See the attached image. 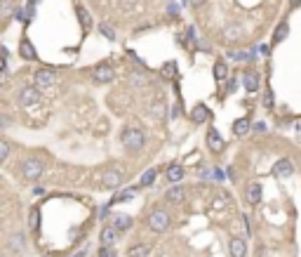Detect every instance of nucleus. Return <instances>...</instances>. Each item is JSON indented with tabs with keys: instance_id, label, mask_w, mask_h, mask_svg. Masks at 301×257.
Listing matches in <instances>:
<instances>
[{
	"instance_id": "obj_39",
	"label": "nucleus",
	"mask_w": 301,
	"mask_h": 257,
	"mask_svg": "<svg viewBox=\"0 0 301 257\" xmlns=\"http://www.w3.org/2000/svg\"><path fill=\"white\" fill-rule=\"evenodd\" d=\"M33 193H36V196H42V193H45V189H42V187H33Z\"/></svg>"
},
{
	"instance_id": "obj_26",
	"label": "nucleus",
	"mask_w": 301,
	"mask_h": 257,
	"mask_svg": "<svg viewBox=\"0 0 301 257\" xmlns=\"http://www.w3.org/2000/svg\"><path fill=\"white\" fill-rule=\"evenodd\" d=\"M17 7H19V5H14L12 0H2V19L7 21L12 14H17Z\"/></svg>"
},
{
	"instance_id": "obj_14",
	"label": "nucleus",
	"mask_w": 301,
	"mask_h": 257,
	"mask_svg": "<svg viewBox=\"0 0 301 257\" xmlns=\"http://www.w3.org/2000/svg\"><path fill=\"white\" fill-rule=\"evenodd\" d=\"M207 118H212L210 108L205 107V104H196V107H193V111H191V121L200 125V123H205Z\"/></svg>"
},
{
	"instance_id": "obj_35",
	"label": "nucleus",
	"mask_w": 301,
	"mask_h": 257,
	"mask_svg": "<svg viewBox=\"0 0 301 257\" xmlns=\"http://www.w3.org/2000/svg\"><path fill=\"white\" fill-rule=\"evenodd\" d=\"M183 5H193V7H202L205 0H183Z\"/></svg>"
},
{
	"instance_id": "obj_3",
	"label": "nucleus",
	"mask_w": 301,
	"mask_h": 257,
	"mask_svg": "<svg viewBox=\"0 0 301 257\" xmlns=\"http://www.w3.org/2000/svg\"><path fill=\"white\" fill-rule=\"evenodd\" d=\"M42 172H45V165H42L40 158H24V163H21V175H24V179L38 182L40 177H42Z\"/></svg>"
},
{
	"instance_id": "obj_22",
	"label": "nucleus",
	"mask_w": 301,
	"mask_h": 257,
	"mask_svg": "<svg viewBox=\"0 0 301 257\" xmlns=\"http://www.w3.org/2000/svg\"><path fill=\"white\" fill-rule=\"evenodd\" d=\"M76 12H78V19H80V24H82V28H90L92 26V17L90 12L82 7V5H76Z\"/></svg>"
},
{
	"instance_id": "obj_15",
	"label": "nucleus",
	"mask_w": 301,
	"mask_h": 257,
	"mask_svg": "<svg viewBox=\"0 0 301 257\" xmlns=\"http://www.w3.org/2000/svg\"><path fill=\"white\" fill-rule=\"evenodd\" d=\"M240 81H242V87H245L247 92H257V90H259V73H254V71H247Z\"/></svg>"
},
{
	"instance_id": "obj_40",
	"label": "nucleus",
	"mask_w": 301,
	"mask_h": 257,
	"mask_svg": "<svg viewBox=\"0 0 301 257\" xmlns=\"http://www.w3.org/2000/svg\"><path fill=\"white\" fill-rule=\"evenodd\" d=\"M259 52H261V54H268V52H271V47H268V45H261V47H259Z\"/></svg>"
},
{
	"instance_id": "obj_31",
	"label": "nucleus",
	"mask_w": 301,
	"mask_h": 257,
	"mask_svg": "<svg viewBox=\"0 0 301 257\" xmlns=\"http://www.w3.org/2000/svg\"><path fill=\"white\" fill-rule=\"evenodd\" d=\"M99 31H101V36H104V38H108L111 43L116 41V31L108 26V24H99Z\"/></svg>"
},
{
	"instance_id": "obj_30",
	"label": "nucleus",
	"mask_w": 301,
	"mask_h": 257,
	"mask_svg": "<svg viewBox=\"0 0 301 257\" xmlns=\"http://www.w3.org/2000/svg\"><path fill=\"white\" fill-rule=\"evenodd\" d=\"M7 158H10V142L2 137L0 139V161H7Z\"/></svg>"
},
{
	"instance_id": "obj_4",
	"label": "nucleus",
	"mask_w": 301,
	"mask_h": 257,
	"mask_svg": "<svg viewBox=\"0 0 301 257\" xmlns=\"http://www.w3.org/2000/svg\"><path fill=\"white\" fill-rule=\"evenodd\" d=\"M148 227L156 231V234L167 231V227H170V213L162 210V208H156V210L151 213V217H148Z\"/></svg>"
},
{
	"instance_id": "obj_43",
	"label": "nucleus",
	"mask_w": 301,
	"mask_h": 257,
	"mask_svg": "<svg viewBox=\"0 0 301 257\" xmlns=\"http://www.w3.org/2000/svg\"><path fill=\"white\" fill-rule=\"evenodd\" d=\"M73 257H85V250H82V253H78V255H73Z\"/></svg>"
},
{
	"instance_id": "obj_9",
	"label": "nucleus",
	"mask_w": 301,
	"mask_h": 257,
	"mask_svg": "<svg viewBox=\"0 0 301 257\" xmlns=\"http://www.w3.org/2000/svg\"><path fill=\"white\" fill-rule=\"evenodd\" d=\"M207 147H210V151H214V153H221L223 151L226 142H223V137L219 135V130H214V128L207 130Z\"/></svg>"
},
{
	"instance_id": "obj_25",
	"label": "nucleus",
	"mask_w": 301,
	"mask_h": 257,
	"mask_svg": "<svg viewBox=\"0 0 301 257\" xmlns=\"http://www.w3.org/2000/svg\"><path fill=\"white\" fill-rule=\"evenodd\" d=\"M214 78H217V81H226V78H228V66H226V62H217V64H214Z\"/></svg>"
},
{
	"instance_id": "obj_19",
	"label": "nucleus",
	"mask_w": 301,
	"mask_h": 257,
	"mask_svg": "<svg viewBox=\"0 0 301 257\" xmlns=\"http://www.w3.org/2000/svg\"><path fill=\"white\" fill-rule=\"evenodd\" d=\"M118 238V229L116 227H104L101 229V245H113Z\"/></svg>"
},
{
	"instance_id": "obj_8",
	"label": "nucleus",
	"mask_w": 301,
	"mask_h": 257,
	"mask_svg": "<svg viewBox=\"0 0 301 257\" xmlns=\"http://www.w3.org/2000/svg\"><path fill=\"white\" fill-rule=\"evenodd\" d=\"M7 250L10 253H24L26 250V238L21 231H12L10 238H7Z\"/></svg>"
},
{
	"instance_id": "obj_12",
	"label": "nucleus",
	"mask_w": 301,
	"mask_h": 257,
	"mask_svg": "<svg viewBox=\"0 0 301 257\" xmlns=\"http://www.w3.org/2000/svg\"><path fill=\"white\" fill-rule=\"evenodd\" d=\"M19 57L26 59V62H36V59H38V52L33 50V43L26 41V38L19 43Z\"/></svg>"
},
{
	"instance_id": "obj_17",
	"label": "nucleus",
	"mask_w": 301,
	"mask_h": 257,
	"mask_svg": "<svg viewBox=\"0 0 301 257\" xmlns=\"http://www.w3.org/2000/svg\"><path fill=\"white\" fill-rule=\"evenodd\" d=\"M167 182H172V184H177V182H181L183 179V168L179 165V163H172L170 168H167Z\"/></svg>"
},
{
	"instance_id": "obj_5",
	"label": "nucleus",
	"mask_w": 301,
	"mask_h": 257,
	"mask_svg": "<svg viewBox=\"0 0 301 257\" xmlns=\"http://www.w3.org/2000/svg\"><path fill=\"white\" fill-rule=\"evenodd\" d=\"M122 179H125V170H122L120 165H113V168L104 170V175H101V184H104L106 189H118L120 184H122Z\"/></svg>"
},
{
	"instance_id": "obj_32",
	"label": "nucleus",
	"mask_w": 301,
	"mask_h": 257,
	"mask_svg": "<svg viewBox=\"0 0 301 257\" xmlns=\"http://www.w3.org/2000/svg\"><path fill=\"white\" fill-rule=\"evenodd\" d=\"M38 224H40V215H38V210H31V217H28V227L36 231L38 229Z\"/></svg>"
},
{
	"instance_id": "obj_27",
	"label": "nucleus",
	"mask_w": 301,
	"mask_h": 257,
	"mask_svg": "<svg viewBox=\"0 0 301 257\" xmlns=\"http://www.w3.org/2000/svg\"><path fill=\"white\" fill-rule=\"evenodd\" d=\"M287 36H289V26L285 24V21H282L280 26L275 28V33H273V43H282L285 38H287Z\"/></svg>"
},
{
	"instance_id": "obj_38",
	"label": "nucleus",
	"mask_w": 301,
	"mask_h": 257,
	"mask_svg": "<svg viewBox=\"0 0 301 257\" xmlns=\"http://www.w3.org/2000/svg\"><path fill=\"white\" fill-rule=\"evenodd\" d=\"M153 113H156V116H160V118H162V104H158V107H153Z\"/></svg>"
},
{
	"instance_id": "obj_28",
	"label": "nucleus",
	"mask_w": 301,
	"mask_h": 257,
	"mask_svg": "<svg viewBox=\"0 0 301 257\" xmlns=\"http://www.w3.org/2000/svg\"><path fill=\"white\" fill-rule=\"evenodd\" d=\"M134 193H137V189H125L120 196H116V198L111 201V205H113V203H122V201H130V198H134Z\"/></svg>"
},
{
	"instance_id": "obj_11",
	"label": "nucleus",
	"mask_w": 301,
	"mask_h": 257,
	"mask_svg": "<svg viewBox=\"0 0 301 257\" xmlns=\"http://www.w3.org/2000/svg\"><path fill=\"white\" fill-rule=\"evenodd\" d=\"M273 175L275 177H289V175H294V165H292V161H289V158H280V161H275Z\"/></svg>"
},
{
	"instance_id": "obj_6",
	"label": "nucleus",
	"mask_w": 301,
	"mask_h": 257,
	"mask_svg": "<svg viewBox=\"0 0 301 257\" xmlns=\"http://www.w3.org/2000/svg\"><path fill=\"white\" fill-rule=\"evenodd\" d=\"M92 78L97 83H113L116 81V71L108 64H99V66L92 68Z\"/></svg>"
},
{
	"instance_id": "obj_34",
	"label": "nucleus",
	"mask_w": 301,
	"mask_h": 257,
	"mask_svg": "<svg viewBox=\"0 0 301 257\" xmlns=\"http://www.w3.org/2000/svg\"><path fill=\"white\" fill-rule=\"evenodd\" d=\"M2 81H7L10 78V66H7V62H2V76H0Z\"/></svg>"
},
{
	"instance_id": "obj_42",
	"label": "nucleus",
	"mask_w": 301,
	"mask_h": 257,
	"mask_svg": "<svg viewBox=\"0 0 301 257\" xmlns=\"http://www.w3.org/2000/svg\"><path fill=\"white\" fill-rule=\"evenodd\" d=\"M289 5H292V7H299V5H301V0H289Z\"/></svg>"
},
{
	"instance_id": "obj_1",
	"label": "nucleus",
	"mask_w": 301,
	"mask_h": 257,
	"mask_svg": "<svg viewBox=\"0 0 301 257\" xmlns=\"http://www.w3.org/2000/svg\"><path fill=\"white\" fill-rule=\"evenodd\" d=\"M120 142H122V147H125L127 151H141L144 149V144H146V137L139 128H125Z\"/></svg>"
},
{
	"instance_id": "obj_2",
	"label": "nucleus",
	"mask_w": 301,
	"mask_h": 257,
	"mask_svg": "<svg viewBox=\"0 0 301 257\" xmlns=\"http://www.w3.org/2000/svg\"><path fill=\"white\" fill-rule=\"evenodd\" d=\"M40 99V87L38 85H26V87H21L19 92H17V104L19 107H24V108H28V107H36Z\"/></svg>"
},
{
	"instance_id": "obj_41",
	"label": "nucleus",
	"mask_w": 301,
	"mask_h": 257,
	"mask_svg": "<svg viewBox=\"0 0 301 257\" xmlns=\"http://www.w3.org/2000/svg\"><path fill=\"white\" fill-rule=\"evenodd\" d=\"M106 215H108V208H101V210H99V217H101V219H104Z\"/></svg>"
},
{
	"instance_id": "obj_29",
	"label": "nucleus",
	"mask_w": 301,
	"mask_h": 257,
	"mask_svg": "<svg viewBox=\"0 0 301 257\" xmlns=\"http://www.w3.org/2000/svg\"><path fill=\"white\" fill-rule=\"evenodd\" d=\"M160 71H162V76H165V78H174V76H177V64H174V62H167V64L160 68Z\"/></svg>"
},
{
	"instance_id": "obj_13",
	"label": "nucleus",
	"mask_w": 301,
	"mask_h": 257,
	"mask_svg": "<svg viewBox=\"0 0 301 257\" xmlns=\"http://www.w3.org/2000/svg\"><path fill=\"white\" fill-rule=\"evenodd\" d=\"M245 198H247V203H252V205H259V203H261V184L252 182L247 189H245Z\"/></svg>"
},
{
	"instance_id": "obj_37",
	"label": "nucleus",
	"mask_w": 301,
	"mask_h": 257,
	"mask_svg": "<svg viewBox=\"0 0 301 257\" xmlns=\"http://www.w3.org/2000/svg\"><path fill=\"white\" fill-rule=\"evenodd\" d=\"M254 132H266V123H257L254 125Z\"/></svg>"
},
{
	"instance_id": "obj_16",
	"label": "nucleus",
	"mask_w": 301,
	"mask_h": 257,
	"mask_svg": "<svg viewBox=\"0 0 301 257\" xmlns=\"http://www.w3.org/2000/svg\"><path fill=\"white\" fill-rule=\"evenodd\" d=\"M223 38L231 43H236L242 38V26L240 24H226V28H223Z\"/></svg>"
},
{
	"instance_id": "obj_36",
	"label": "nucleus",
	"mask_w": 301,
	"mask_h": 257,
	"mask_svg": "<svg viewBox=\"0 0 301 257\" xmlns=\"http://www.w3.org/2000/svg\"><path fill=\"white\" fill-rule=\"evenodd\" d=\"M263 107H266V108H271V107H273V95H271V92H266V99H263Z\"/></svg>"
},
{
	"instance_id": "obj_7",
	"label": "nucleus",
	"mask_w": 301,
	"mask_h": 257,
	"mask_svg": "<svg viewBox=\"0 0 301 257\" xmlns=\"http://www.w3.org/2000/svg\"><path fill=\"white\" fill-rule=\"evenodd\" d=\"M33 81H36L38 87H52L54 83H57V73L50 71V68H40V71H36Z\"/></svg>"
},
{
	"instance_id": "obj_10",
	"label": "nucleus",
	"mask_w": 301,
	"mask_h": 257,
	"mask_svg": "<svg viewBox=\"0 0 301 257\" xmlns=\"http://www.w3.org/2000/svg\"><path fill=\"white\" fill-rule=\"evenodd\" d=\"M228 250H231V257H245L247 255V241L240 236H233L228 243Z\"/></svg>"
},
{
	"instance_id": "obj_18",
	"label": "nucleus",
	"mask_w": 301,
	"mask_h": 257,
	"mask_svg": "<svg viewBox=\"0 0 301 257\" xmlns=\"http://www.w3.org/2000/svg\"><path fill=\"white\" fill-rule=\"evenodd\" d=\"M165 198L170 201V203H183V198H186V191L181 187H170L167 193H165Z\"/></svg>"
},
{
	"instance_id": "obj_24",
	"label": "nucleus",
	"mask_w": 301,
	"mask_h": 257,
	"mask_svg": "<svg viewBox=\"0 0 301 257\" xmlns=\"http://www.w3.org/2000/svg\"><path fill=\"white\" fill-rule=\"evenodd\" d=\"M113 227H116L118 231L130 229V227H132V217H127V215H118L116 219H113Z\"/></svg>"
},
{
	"instance_id": "obj_33",
	"label": "nucleus",
	"mask_w": 301,
	"mask_h": 257,
	"mask_svg": "<svg viewBox=\"0 0 301 257\" xmlns=\"http://www.w3.org/2000/svg\"><path fill=\"white\" fill-rule=\"evenodd\" d=\"M116 248L113 245H101V250H99V257H116Z\"/></svg>"
},
{
	"instance_id": "obj_23",
	"label": "nucleus",
	"mask_w": 301,
	"mask_h": 257,
	"mask_svg": "<svg viewBox=\"0 0 301 257\" xmlns=\"http://www.w3.org/2000/svg\"><path fill=\"white\" fill-rule=\"evenodd\" d=\"M127 257H151V248L148 245H134L127 250Z\"/></svg>"
},
{
	"instance_id": "obj_21",
	"label": "nucleus",
	"mask_w": 301,
	"mask_h": 257,
	"mask_svg": "<svg viewBox=\"0 0 301 257\" xmlns=\"http://www.w3.org/2000/svg\"><path fill=\"white\" fill-rule=\"evenodd\" d=\"M156 177H158V170L156 168H148V170H144V175H141V179H139V184H141V187H151V184L156 182Z\"/></svg>"
},
{
	"instance_id": "obj_20",
	"label": "nucleus",
	"mask_w": 301,
	"mask_h": 257,
	"mask_svg": "<svg viewBox=\"0 0 301 257\" xmlns=\"http://www.w3.org/2000/svg\"><path fill=\"white\" fill-rule=\"evenodd\" d=\"M252 130V123H249V118H238L236 123H233V132H236L238 137H245Z\"/></svg>"
}]
</instances>
